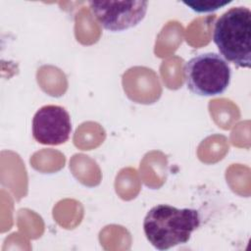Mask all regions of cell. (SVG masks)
Wrapping results in <instances>:
<instances>
[{"label":"cell","mask_w":251,"mask_h":251,"mask_svg":"<svg viewBox=\"0 0 251 251\" xmlns=\"http://www.w3.org/2000/svg\"><path fill=\"white\" fill-rule=\"evenodd\" d=\"M200 223V214L196 209L159 204L146 214L143 230L156 249L167 250L186 243Z\"/></svg>","instance_id":"cell-1"},{"label":"cell","mask_w":251,"mask_h":251,"mask_svg":"<svg viewBox=\"0 0 251 251\" xmlns=\"http://www.w3.org/2000/svg\"><path fill=\"white\" fill-rule=\"evenodd\" d=\"M213 41L222 57L238 68L251 67V11L233 7L218 18Z\"/></svg>","instance_id":"cell-2"},{"label":"cell","mask_w":251,"mask_h":251,"mask_svg":"<svg viewBox=\"0 0 251 251\" xmlns=\"http://www.w3.org/2000/svg\"><path fill=\"white\" fill-rule=\"evenodd\" d=\"M187 88L199 96L223 94L229 85L231 70L218 53L207 52L194 56L183 67Z\"/></svg>","instance_id":"cell-3"},{"label":"cell","mask_w":251,"mask_h":251,"mask_svg":"<svg viewBox=\"0 0 251 251\" xmlns=\"http://www.w3.org/2000/svg\"><path fill=\"white\" fill-rule=\"evenodd\" d=\"M89 8L102 25L110 31H123L137 25L145 17L148 2L132 1H89Z\"/></svg>","instance_id":"cell-4"},{"label":"cell","mask_w":251,"mask_h":251,"mask_svg":"<svg viewBox=\"0 0 251 251\" xmlns=\"http://www.w3.org/2000/svg\"><path fill=\"white\" fill-rule=\"evenodd\" d=\"M31 129L33 138L40 144H63L72 132L70 114L61 106L45 105L34 114Z\"/></svg>","instance_id":"cell-5"},{"label":"cell","mask_w":251,"mask_h":251,"mask_svg":"<svg viewBox=\"0 0 251 251\" xmlns=\"http://www.w3.org/2000/svg\"><path fill=\"white\" fill-rule=\"evenodd\" d=\"M231 1L227 0H196V1H188L182 2L185 6L189 7L192 11L196 13H210L217 11L220 8L225 7L229 4Z\"/></svg>","instance_id":"cell-6"}]
</instances>
